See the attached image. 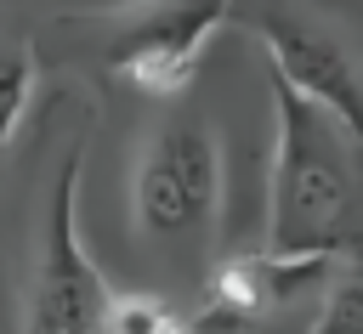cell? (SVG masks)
<instances>
[{"mask_svg":"<svg viewBox=\"0 0 363 334\" xmlns=\"http://www.w3.org/2000/svg\"><path fill=\"white\" fill-rule=\"evenodd\" d=\"M261 249L363 260V136L278 74Z\"/></svg>","mask_w":363,"mask_h":334,"instance_id":"1","label":"cell"},{"mask_svg":"<svg viewBox=\"0 0 363 334\" xmlns=\"http://www.w3.org/2000/svg\"><path fill=\"white\" fill-rule=\"evenodd\" d=\"M238 0H119L96 11H57L34 40L40 57L85 62L96 79L170 102L193 85L210 40L233 23Z\"/></svg>","mask_w":363,"mask_h":334,"instance_id":"2","label":"cell"},{"mask_svg":"<svg viewBox=\"0 0 363 334\" xmlns=\"http://www.w3.org/2000/svg\"><path fill=\"white\" fill-rule=\"evenodd\" d=\"M216 226H221V136L199 113H170L147 130L130 164V232L147 260L193 289L216 266Z\"/></svg>","mask_w":363,"mask_h":334,"instance_id":"3","label":"cell"},{"mask_svg":"<svg viewBox=\"0 0 363 334\" xmlns=\"http://www.w3.org/2000/svg\"><path fill=\"white\" fill-rule=\"evenodd\" d=\"M85 125L74 130L51 198H45V226H40V255L28 272L23 294V334H96L113 289L102 283L96 260L85 255L79 238V175H85Z\"/></svg>","mask_w":363,"mask_h":334,"instance_id":"4","label":"cell"},{"mask_svg":"<svg viewBox=\"0 0 363 334\" xmlns=\"http://www.w3.org/2000/svg\"><path fill=\"white\" fill-rule=\"evenodd\" d=\"M233 17L255 28L278 79H289L301 96L323 102L340 125L363 136V57L335 23L312 17L295 0H238Z\"/></svg>","mask_w":363,"mask_h":334,"instance_id":"5","label":"cell"},{"mask_svg":"<svg viewBox=\"0 0 363 334\" xmlns=\"http://www.w3.org/2000/svg\"><path fill=\"white\" fill-rule=\"evenodd\" d=\"M295 334H363V260H340Z\"/></svg>","mask_w":363,"mask_h":334,"instance_id":"6","label":"cell"},{"mask_svg":"<svg viewBox=\"0 0 363 334\" xmlns=\"http://www.w3.org/2000/svg\"><path fill=\"white\" fill-rule=\"evenodd\" d=\"M34 68H40V45L28 40H0V175H6V153H11V130L28 113V91H34Z\"/></svg>","mask_w":363,"mask_h":334,"instance_id":"7","label":"cell"},{"mask_svg":"<svg viewBox=\"0 0 363 334\" xmlns=\"http://www.w3.org/2000/svg\"><path fill=\"white\" fill-rule=\"evenodd\" d=\"M170 323H176V311H170L159 294H147V289H125V294L108 300L96 334H164Z\"/></svg>","mask_w":363,"mask_h":334,"instance_id":"8","label":"cell"}]
</instances>
